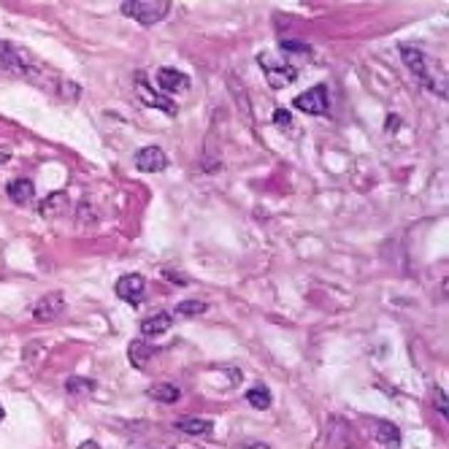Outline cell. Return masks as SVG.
I'll list each match as a JSON object with an SVG mask.
<instances>
[{"instance_id": "6da1fadb", "label": "cell", "mask_w": 449, "mask_h": 449, "mask_svg": "<svg viewBox=\"0 0 449 449\" xmlns=\"http://www.w3.org/2000/svg\"><path fill=\"white\" fill-rule=\"evenodd\" d=\"M0 70L22 76V79H30L33 84L36 82L41 84L43 65L38 63V57L30 55L28 49H22V46H16V43L0 38Z\"/></svg>"}, {"instance_id": "7a4b0ae2", "label": "cell", "mask_w": 449, "mask_h": 449, "mask_svg": "<svg viewBox=\"0 0 449 449\" xmlns=\"http://www.w3.org/2000/svg\"><path fill=\"white\" fill-rule=\"evenodd\" d=\"M401 57H403V63L408 65V70L420 79L422 87L433 90L435 95L447 97V79H444V73H433V70L428 68V57H425V52H422L420 46L401 43Z\"/></svg>"}, {"instance_id": "3957f363", "label": "cell", "mask_w": 449, "mask_h": 449, "mask_svg": "<svg viewBox=\"0 0 449 449\" xmlns=\"http://www.w3.org/2000/svg\"><path fill=\"white\" fill-rule=\"evenodd\" d=\"M120 11L125 16H130L133 22L144 25V28H152L157 22H163L168 11H171V3L168 0H125L120 6Z\"/></svg>"}, {"instance_id": "277c9868", "label": "cell", "mask_w": 449, "mask_h": 449, "mask_svg": "<svg viewBox=\"0 0 449 449\" xmlns=\"http://www.w3.org/2000/svg\"><path fill=\"white\" fill-rule=\"evenodd\" d=\"M295 109L303 111V114H312V117H322L330 111V97H327V87L325 84H317L312 90H306V93H300L295 100Z\"/></svg>"}, {"instance_id": "5b68a950", "label": "cell", "mask_w": 449, "mask_h": 449, "mask_svg": "<svg viewBox=\"0 0 449 449\" xmlns=\"http://www.w3.org/2000/svg\"><path fill=\"white\" fill-rule=\"evenodd\" d=\"M136 95L147 103V106H152V109L157 111H165L168 117H176L179 114V106L171 100L168 95H160V93H154L149 84H147V76L144 73H136Z\"/></svg>"}, {"instance_id": "8992f818", "label": "cell", "mask_w": 449, "mask_h": 449, "mask_svg": "<svg viewBox=\"0 0 449 449\" xmlns=\"http://www.w3.org/2000/svg\"><path fill=\"white\" fill-rule=\"evenodd\" d=\"M63 312H65V298H63L60 292L43 295V298L36 300V306L30 309V314H33L36 322H52V319H57Z\"/></svg>"}, {"instance_id": "52a82bcc", "label": "cell", "mask_w": 449, "mask_h": 449, "mask_svg": "<svg viewBox=\"0 0 449 449\" xmlns=\"http://www.w3.org/2000/svg\"><path fill=\"white\" fill-rule=\"evenodd\" d=\"M117 290V295L122 300H127L130 306H138L141 298H144V290H147V282H144V276L141 273H125L122 279L114 285Z\"/></svg>"}, {"instance_id": "ba28073f", "label": "cell", "mask_w": 449, "mask_h": 449, "mask_svg": "<svg viewBox=\"0 0 449 449\" xmlns=\"http://www.w3.org/2000/svg\"><path fill=\"white\" fill-rule=\"evenodd\" d=\"M136 168L144 171V174H160L168 168V154H165L160 147H144V149L136 152Z\"/></svg>"}, {"instance_id": "9c48e42d", "label": "cell", "mask_w": 449, "mask_h": 449, "mask_svg": "<svg viewBox=\"0 0 449 449\" xmlns=\"http://www.w3.org/2000/svg\"><path fill=\"white\" fill-rule=\"evenodd\" d=\"M371 435L387 449H401V428L390 420H368Z\"/></svg>"}, {"instance_id": "30bf717a", "label": "cell", "mask_w": 449, "mask_h": 449, "mask_svg": "<svg viewBox=\"0 0 449 449\" xmlns=\"http://www.w3.org/2000/svg\"><path fill=\"white\" fill-rule=\"evenodd\" d=\"M157 87L163 93H187L190 90V76L176 68H160L157 70Z\"/></svg>"}, {"instance_id": "8fae6325", "label": "cell", "mask_w": 449, "mask_h": 449, "mask_svg": "<svg viewBox=\"0 0 449 449\" xmlns=\"http://www.w3.org/2000/svg\"><path fill=\"white\" fill-rule=\"evenodd\" d=\"M6 190H9V201L14 206H28L36 198V184L30 179H14V181H9Z\"/></svg>"}, {"instance_id": "7c38bea8", "label": "cell", "mask_w": 449, "mask_h": 449, "mask_svg": "<svg viewBox=\"0 0 449 449\" xmlns=\"http://www.w3.org/2000/svg\"><path fill=\"white\" fill-rule=\"evenodd\" d=\"M263 70H265V79H268V84H271L273 90H282V87H287V84H292L298 79V68H295V65H287V63L273 65V68H263Z\"/></svg>"}, {"instance_id": "4fadbf2b", "label": "cell", "mask_w": 449, "mask_h": 449, "mask_svg": "<svg viewBox=\"0 0 449 449\" xmlns=\"http://www.w3.org/2000/svg\"><path fill=\"white\" fill-rule=\"evenodd\" d=\"M174 428L187 435H211L214 433V422L201 420V417H181V420H176Z\"/></svg>"}, {"instance_id": "5bb4252c", "label": "cell", "mask_w": 449, "mask_h": 449, "mask_svg": "<svg viewBox=\"0 0 449 449\" xmlns=\"http://www.w3.org/2000/svg\"><path fill=\"white\" fill-rule=\"evenodd\" d=\"M171 327H174V317L168 312H157L152 314L149 319L141 322V333L144 336H163L165 330H171Z\"/></svg>"}, {"instance_id": "9a60e30c", "label": "cell", "mask_w": 449, "mask_h": 449, "mask_svg": "<svg viewBox=\"0 0 449 449\" xmlns=\"http://www.w3.org/2000/svg\"><path fill=\"white\" fill-rule=\"evenodd\" d=\"M152 401H157V403H176L179 398H181V390H179L176 384H171V381H157V384H152L149 390H147Z\"/></svg>"}, {"instance_id": "2e32d148", "label": "cell", "mask_w": 449, "mask_h": 449, "mask_svg": "<svg viewBox=\"0 0 449 449\" xmlns=\"http://www.w3.org/2000/svg\"><path fill=\"white\" fill-rule=\"evenodd\" d=\"M157 354V347H152L147 341H130V349H127V357L136 368H144V363H149L152 357Z\"/></svg>"}, {"instance_id": "e0dca14e", "label": "cell", "mask_w": 449, "mask_h": 449, "mask_svg": "<svg viewBox=\"0 0 449 449\" xmlns=\"http://www.w3.org/2000/svg\"><path fill=\"white\" fill-rule=\"evenodd\" d=\"M65 393L73 398H87V395L95 393V381L87 379V376H68L65 379Z\"/></svg>"}, {"instance_id": "ac0fdd59", "label": "cell", "mask_w": 449, "mask_h": 449, "mask_svg": "<svg viewBox=\"0 0 449 449\" xmlns=\"http://www.w3.org/2000/svg\"><path fill=\"white\" fill-rule=\"evenodd\" d=\"M65 206H68V195H65V192H52V195L38 206V211H41L43 217H55V214H63V211H65Z\"/></svg>"}, {"instance_id": "d6986e66", "label": "cell", "mask_w": 449, "mask_h": 449, "mask_svg": "<svg viewBox=\"0 0 449 449\" xmlns=\"http://www.w3.org/2000/svg\"><path fill=\"white\" fill-rule=\"evenodd\" d=\"M246 403L255 406L258 411H265V408L271 406V390H268L265 384H255V387L246 393Z\"/></svg>"}, {"instance_id": "ffe728a7", "label": "cell", "mask_w": 449, "mask_h": 449, "mask_svg": "<svg viewBox=\"0 0 449 449\" xmlns=\"http://www.w3.org/2000/svg\"><path fill=\"white\" fill-rule=\"evenodd\" d=\"M208 312V303L206 300H181L176 306L179 317H201V314Z\"/></svg>"}, {"instance_id": "44dd1931", "label": "cell", "mask_w": 449, "mask_h": 449, "mask_svg": "<svg viewBox=\"0 0 449 449\" xmlns=\"http://www.w3.org/2000/svg\"><path fill=\"white\" fill-rule=\"evenodd\" d=\"M433 406H435V411H438L441 417H447V414H449V401H447V395H444V390H441V387H433Z\"/></svg>"}, {"instance_id": "7402d4cb", "label": "cell", "mask_w": 449, "mask_h": 449, "mask_svg": "<svg viewBox=\"0 0 449 449\" xmlns=\"http://www.w3.org/2000/svg\"><path fill=\"white\" fill-rule=\"evenodd\" d=\"M282 52H292V55H312V46H306V43L300 41H282Z\"/></svg>"}, {"instance_id": "603a6c76", "label": "cell", "mask_w": 449, "mask_h": 449, "mask_svg": "<svg viewBox=\"0 0 449 449\" xmlns=\"http://www.w3.org/2000/svg\"><path fill=\"white\" fill-rule=\"evenodd\" d=\"M273 125H279L282 130H290L292 127V114L285 109H276L273 111Z\"/></svg>"}, {"instance_id": "cb8c5ba5", "label": "cell", "mask_w": 449, "mask_h": 449, "mask_svg": "<svg viewBox=\"0 0 449 449\" xmlns=\"http://www.w3.org/2000/svg\"><path fill=\"white\" fill-rule=\"evenodd\" d=\"M163 279L174 282V285H190V279H187V276H179L176 271H163Z\"/></svg>"}, {"instance_id": "d4e9b609", "label": "cell", "mask_w": 449, "mask_h": 449, "mask_svg": "<svg viewBox=\"0 0 449 449\" xmlns=\"http://www.w3.org/2000/svg\"><path fill=\"white\" fill-rule=\"evenodd\" d=\"M6 160H11V149H9V147H0V163H6Z\"/></svg>"}, {"instance_id": "484cf974", "label": "cell", "mask_w": 449, "mask_h": 449, "mask_svg": "<svg viewBox=\"0 0 449 449\" xmlns=\"http://www.w3.org/2000/svg\"><path fill=\"white\" fill-rule=\"evenodd\" d=\"M79 449H100V444H97V441H82Z\"/></svg>"}, {"instance_id": "4316f807", "label": "cell", "mask_w": 449, "mask_h": 449, "mask_svg": "<svg viewBox=\"0 0 449 449\" xmlns=\"http://www.w3.org/2000/svg\"><path fill=\"white\" fill-rule=\"evenodd\" d=\"M387 122H390V125H387V127H390V130H398V122H401V120H398V117H395V114H393V117H390V120H387Z\"/></svg>"}, {"instance_id": "83f0119b", "label": "cell", "mask_w": 449, "mask_h": 449, "mask_svg": "<svg viewBox=\"0 0 449 449\" xmlns=\"http://www.w3.org/2000/svg\"><path fill=\"white\" fill-rule=\"evenodd\" d=\"M249 449H268V444H249Z\"/></svg>"}, {"instance_id": "f1b7e54d", "label": "cell", "mask_w": 449, "mask_h": 449, "mask_svg": "<svg viewBox=\"0 0 449 449\" xmlns=\"http://www.w3.org/2000/svg\"><path fill=\"white\" fill-rule=\"evenodd\" d=\"M3 417H6V411H3V403H0V422H3Z\"/></svg>"}]
</instances>
